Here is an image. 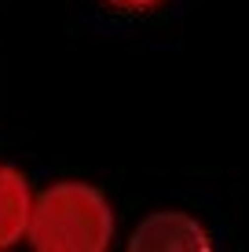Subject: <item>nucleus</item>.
<instances>
[{"label":"nucleus","mask_w":249,"mask_h":252,"mask_svg":"<svg viewBox=\"0 0 249 252\" xmlns=\"http://www.w3.org/2000/svg\"><path fill=\"white\" fill-rule=\"evenodd\" d=\"M26 238L37 252H103L114 241V212L88 183H51L33 197Z\"/></svg>","instance_id":"obj_1"},{"label":"nucleus","mask_w":249,"mask_h":252,"mask_svg":"<svg viewBox=\"0 0 249 252\" xmlns=\"http://www.w3.org/2000/svg\"><path fill=\"white\" fill-rule=\"evenodd\" d=\"M209 241V230L202 227L194 216L187 212H154L136 227L128 249L132 252H205Z\"/></svg>","instance_id":"obj_2"},{"label":"nucleus","mask_w":249,"mask_h":252,"mask_svg":"<svg viewBox=\"0 0 249 252\" xmlns=\"http://www.w3.org/2000/svg\"><path fill=\"white\" fill-rule=\"evenodd\" d=\"M30 212H33V194L26 176L11 164H0V249H11L26 238Z\"/></svg>","instance_id":"obj_3"},{"label":"nucleus","mask_w":249,"mask_h":252,"mask_svg":"<svg viewBox=\"0 0 249 252\" xmlns=\"http://www.w3.org/2000/svg\"><path fill=\"white\" fill-rule=\"evenodd\" d=\"M114 7H128V11H143V7H154L158 0H110Z\"/></svg>","instance_id":"obj_4"}]
</instances>
